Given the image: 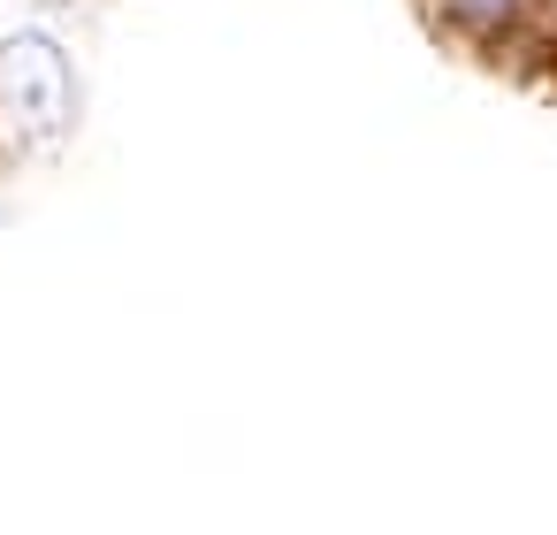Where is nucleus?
Wrapping results in <instances>:
<instances>
[{
	"label": "nucleus",
	"mask_w": 557,
	"mask_h": 535,
	"mask_svg": "<svg viewBox=\"0 0 557 535\" xmlns=\"http://www.w3.org/2000/svg\"><path fill=\"white\" fill-rule=\"evenodd\" d=\"M443 16H458L466 32H504L519 16V0H443Z\"/></svg>",
	"instance_id": "nucleus-2"
},
{
	"label": "nucleus",
	"mask_w": 557,
	"mask_h": 535,
	"mask_svg": "<svg viewBox=\"0 0 557 535\" xmlns=\"http://www.w3.org/2000/svg\"><path fill=\"white\" fill-rule=\"evenodd\" d=\"M0 100H9V123L32 146H54L77 123V70L47 32H16L0 39Z\"/></svg>",
	"instance_id": "nucleus-1"
}]
</instances>
